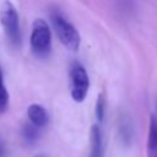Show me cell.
Returning <instances> with one entry per match:
<instances>
[{"label":"cell","mask_w":157,"mask_h":157,"mask_svg":"<svg viewBox=\"0 0 157 157\" xmlns=\"http://www.w3.org/2000/svg\"><path fill=\"white\" fill-rule=\"evenodd\" d=\"M31 48L37 56L45 58L52 49V33L48 23L42 20H34L31 32Z\"/></svg>","instance_id":"cell-1"},{"label":"cell","mask_w":157,"mask_h":157,"mask_svg":"<svg viewBox=\"0 0 157 157\" xmlns=\"http://www.w3.org/2000/svg\"><path fill=\"white\" fill-rule=\"evenodd\" d=\"M0 22H1V26H2L7 38L10 39V42L15 47H18L21 44V31H20L18 13H17L15 6L9 0H5L1 4Z\"/></svg>","instance_id":"cell-2"},{"label":"cell","mask_w":157,"mask_h":157,"mask_svg":"<svg viewBox=\"0 0 157 157\" xmlns=\"http://www.w3.org/2000/svg\"><path fill=\"white\" fill-rule=\"evenodd\" d=\"M52 23L54 27V31L60 39V42L70 50H77L80 47V34L77 29L67 21L65 20L59 12L52 13Z\"/></svg>","instance_id":"cell-3"},{"label":"cell","mask_w":157,"mask_h":157,"mask_svg":"<svg viewBox=\"0 0 157 157\" xmlns=\"http://www.w3.org/2000/svg\"><path fill=\"white\" fill-rule=\"evenodd\" d=\"M90 88V78L85 67L78 63H72L70 67V93L71 98L81 103L85 101Z\"/></svg>","instance_id":"cell-4"},{"label":"cell","mask_w":157,"mask_h":157,"mask_svg":"<svg viewBox=\"0 0 157 157\" xmlns=\"http://www.w3.org/2000/svg\"><path fill=\"white\" fill-rule=\"evenodd\" d=\"M88 157H103V137L98 124H93L90 130V155Z\"/></svg>","instance_id":"cell-5"},{"label":"cell","mask_w":157,"mask_h":157,"mask_svg":"<svg viewBox=\"0 0 157 157\" xmlns=\"http://www.w3.org/2000/svg\"><path fill=\"white\" fill-rule=\"evenodd\" d=\"M27 117L29 123L37 128H43L49 123V115L40 104H31L27 109Z\"/></svg>","instance_id":"cell-6"},{"label":"cell","mask_w":157,"mask_h":157,"mask_svg":"<svg viewBox=\"0 0 157 157\" xmlns=\"http://www.w3.org/2000/svg\"><path fill=\"white\" fill-rule=\"evenodd\" d=\"M146 151H147V157H157V118L156 115L150 117Z\"/></svg>","instance_id":"cell-7"},{"label":"cell","mask_w":157,"mask_h":157,"mask_svg":"<svg viewBox=\"0 0 157 157\" xmlns=\"http://www.w3.org/2000/svg\"><path fill=\"white\" fill-rule=\"evenodd\" d=\"M21 135H22V139H23V141H25L26 144L32 145V144H34V142L38 140V137H39V135H40L39 128L34 126V125L31 124V123H27V124H25V125L22 126Z\"/></svg>","instance_id":"cell-8"},{"label":"cell","mask_w":157,"mask_h":157,"mask_svg":"<svg viewBox=\"0 0 157 157\" xmlns=\"http://www.w3.org/2000/svg\"><path fill=\"white\" fill-rule=\"evenodd\" d=\"M9 103H10V97H9V92L4 85L2 81V72L0 70V114L5 113L9 108Z\"/></svg>","instance_id":"cell-9"},{"label":"cell","mask_w":157,"mask_h":157,"mask_svg":"<svg viewBox=\"0 0 157 157\" xmlns=\"http://www.w3.org/2000/svg\"><path fill=\"white\" fill-rule=\"evenodd\" d=\"M96 118L99 123H102L104 119V98L102 93L98 96V99L96 103Z\"/></svg>","instance_id":"cell-10"},{"label":"cell","mask_w":157,"mask_h":157,"mask_svg":"<svg viewBox=\"0 0 157 157\" xmlns=\"http://www.w3.org/2000/svg\"><path fill=\"white\" fill-rule=\"evenodd\" d=\"M0 157H5V147L1 141H0Z\"/></svg>","instance_id":"cell-11"},{"label":"cell","mask_w":157,"mask_h":157,"mask_svg":"<svg viewBox=\"0 0 157 157\" xmlns=\"http://www.w3.org/2000/svg\"><path fill=\"white\" fill-rule=\"evenodd\" d=\"M38 157H42V156H38Z\"/></svg>","instance_id":"cell-12"},{"label":"cell","mask_w":157,"mask_h":157,"mask_svg":"<svg viewBox=\"0 0 157 157\" xmlns=\"http://www.w3.org/2000/svg\"><path fill=\"white\" fill-rule=\"evenodd\" d=\"M0 70H1V69H0Z\"/></svg>","instance_id":"cell-13"}]
</instances>
